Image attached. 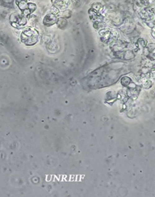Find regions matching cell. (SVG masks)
Returning a JSON list of instances; mask_svg holds the SVG:
<instances>
[{"mask_svg":"<svg viewBox=\"0 0 155 197\" xmlns=\"http://www.w3.org/2000/svg\"><path fill=\"white\" fill-rule=\"evenodd\" d=\"M39 34L32 28H27L24 30L21 34V40L23 43L27 45L35 44L38 40Z\"/></svg>","mask_w":155,"mask_h":197,"instance_id":"6da1fadb","label":"cell"},{"mask_svg":"<svg viewBox=\"0 0 155 197\" xmlns=\"http://www.w3.org/2000/svg\"><path fill=\"white\" fill-rule=\"evenodd\" d=\"M57 20V16L54 14L50 13V14H47L45 17V18L43 19V23L45 25L50 26V25L54 24L56 22Z\"/></svg>","mask_w":155,"mask_h":197,"instance_id":"7a4b0ae2","label":"cell"},{"mask_svg":"<svg viewBox=\"0 0 155 197\" xmlns=\"http://www.w3.org/2000/svg\"><path fill=\"white\" fill-rule=\"evenodd\" d=\"M53 2L57 7L63 9L66 8L70 4V0H54Z\"/></svg>","mask_w":155,"mask_h":197,"instance_id":"3957f363","label":"cell"},{"mask_svg":"<svg viewBox=\"0 0 155 197\" xmlns=\"http://www.w3.org/2000/svg\"><path fill=\"white\" fill-rule=\"evenodd\" d=\"M17 4L18 5V6L19 7L20 9L22 10V11H25L27 9V8H28V4L26 2V0H17L16 1Z\"/></svg>","mask_w":155,"mask_h":197,"instance_id":"277c9868","label":"cell"}]
</instances>
